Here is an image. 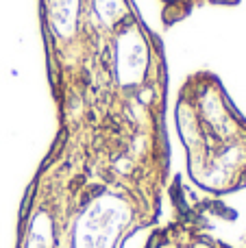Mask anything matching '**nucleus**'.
Masks as SVG:
<instances>
[{
    "mask_svg": "<svg viewBox=\"0 0 246 248\" xmlns=\"http://www.w3.org/2000/svg\"><path fill=\"white\" fill-rule=\"evenodd\" d=\"M37 22L57 124L170 159L164 39L135 0H37Z\"/></svg>",
    "mask_w": 246,
    "mask_h": 248,
    "instance_id": "nucleus-1",
    "label": "nucleus"
},
{
    "mask_svg": "<svg viewBox=\"0 0 246 248\" xmlns=\"http://www.w3.org/2000/svg\"><path fill=\"white\" fill-rule=\"evenodd\" d=\"M170 159L111 146L85 128L57 124L20 201L13 248H124L157 227Z\"/></svg>",
    "mask_w": 246,
    "mask_h": 248,
    "instance_id": "nucleus-2",
    "label": "nucleus"
},
{
    "mask_svg": "<svg viewBox=\"0 0 246 248\" xmlns=\"http://www.w3.org/2000/svg\"><path fill=\"white\" fill-rule=\"evenodd\" d=\"M174 124L192 185L209 196L246 187V116L212 70H194L181 83Z\"/></svg>",
    "mask_w": 246,
    "mask_h": 248,
    "instance_id": "nucleus-3",
    "label": "nucleus"
},
{
    "mask_svg": "<svg viewBox=\"0 0 246 248\" xmlns=\"http://www.w3.org/2000/svg\"><path fill=\"white\" fill-rule=\"evenodd\" d=\"M170 218L153 227L144 248H246V233L238 229V214L222 198L192 187L181 174L166 189Z\"/></svg>",
    "mask_w": 246,
    "mask_h": 248,
    "instance_id": "nucleus-4",
    "label": "nucleus"
},
{
    "mask_svg": "<svg viewBox=\"0 0 246 248\" xmlns=\"http://www.w3.org/2000/svg\"><path fill=\"white\" fill-rule=\"evenodd\" d=\"M157 2L164 29H172L200 7H235L242 0H157Z\"/></svg>",
    "mask_w": 246,
    "mask_h": 248,
    "instance_id": "nucleus-5",
    "label": "nucleus"
}]
</instances>
